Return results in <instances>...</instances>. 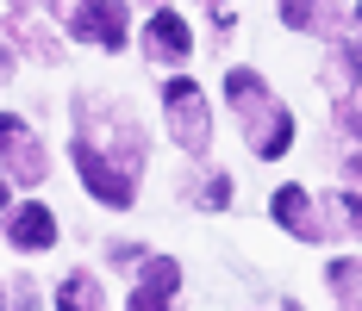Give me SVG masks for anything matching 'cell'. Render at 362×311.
<instances>
[{
  "instance_id": "1",
  "label": "cell",
  "mask_w": 362,
  "mask_h": 311,
  "mask_svg": "<svg viewBox=\"0 0 362 311\" xmlns=\"http://www.w3.org/2000/svg\"><path fill=\"white\" fill-rule=\"evenodd\" d=\"M225 94H231V100H238V112H244V131H250V150H256V156H281V150L293 143V118L269 100L262 75L231 69V75H225Z\"/></svg>"
},
{
  "instance_id": "2",
  "label": "cell",
  "mask_w": 362,
  "mask_h": 311,
  "mask_svg": "<svg viewBox=\"0 0 362 311\" xmlns=\"http://www.w3.org/2000/svg\"><path fill=\"white\" fill-rule=\"evenodd\" d=\"M75 174L88 181V193L100 206H132V193H138V169L132 162H119V156H107V150H94L81 138H75Z\"/></svg>"
},
{
  "instance_id": "3",
  "label": "cell",
  "mask_w": 362,
  "mask_h": 311,
  "mask_svg": "<svg viewBox=\"0 0 362 311\" xmlns=\"http://www.w3.org/2000/svg\"><path fill=\"white\" fill-rule=\"evenodd\" d=\"M169 131H175V143L181 150H206V138H213V118H206V100H200V87L194 81H169Z\"/></svg>"
},
{
  "instance_id": "4",
  "label": "cell",
  "mask_w": 362,
  "mask_h": 311,
  "mask_svg": "<svg viewBox=\"0 0 362 311\" xmlns=\"http://www.w3.org/2000/svg\"><path fill=\"white\" fill-rule=\"evenodd\" d=\"M75 37H94L100 50H119L125 44V0H81L69 13Z\"/></svg>"
},
{
  "instance_id": "5",
  "label": "cell",
  "mask_w": 362,
  "mask_h": 311,
  "mask_svg": "<svg viewBox=\"0 0 362 311\" xmlns=\"http://www.w3.org/2000/svg\"><path fill=\"white\" fill-rule=\"evenodd\" d=\"M0 150H6V169L19 174V181H37L44 174V150H37V138L19 118H0Z\"/></svg>"
},
{
  "instance_id": "6",
  "label": "cell",
  "mask_w": 362,
  "mask_h": 311,
  "mask_svg": "<svg viewBox=\"0 0 362 311\" xmlns=\"http://www.w3.org/2000/svg\"><path fill=\"white\" fill-rule=\"evenodd\" d=\"M181 286V268L175 262H144V280L132 286V311H169V293Z\"/></svg>"
},
{
  "instance_id": "7",
  "label": "cell",
  "mask_w": 362,
  "mask_h": 311,
  "mask_svg": "<svg viewBox=\"0 0 362 311\" xmlns=\"http://www.w3.org/2000/svg\"><path fill=\"white\" fill-rule=\"evenodd\" d=\"M275 224H288L293 237H306V243L325 237V218L313 212V200H306L300 187H281V193H275Z\"/></svg>"
},
{
  "instance_id": "8",
  "label": "cell",
  "mask_w": 362,
  "mask_h": 311,
  "mask_svg": "<svg viewBox=\"0 0 362 311\" xmlns=\"http://www.w3.org/2000/svg\"><path fill=\"white\" fill-rule=\"evenodd\" d=\"M144 50L156 63H181L187 56V25H181V13H156L144 25Z\"/></svg>"
},
{
  "instance_id": "9",
  "label": "cell",
  "mask_w": 362,
  "mask_h": 311,
  "mask_svg": "<svg viewBox=\"0 0 362 311\" xmlns=\"http://www.w3.org/2000/svg\"><path fill=\"white\" fill-rule=\"evenodd\" d=\"M6 231H13V243H19V249H50V243H57V218L32 200V206H19L13 218H6Z\"/></svg>"
},
{
  "instance_id": "10",
  "label": "cell",
  "mask_w": 362,
  "mask_h": 311,
  "mask_svg": "<svg viewBox=\"0 0 362 311\" xmlns=\"http://www.w3.org/2000/svg\"><path fill=\"white\" fill-rule=\"evenodd\" d=\"M325 81H331V94H350L362 81V50L356 44H337V56L325 63Z\"/></svg>"
},
{
  "instance_id": "11",
  "label": "cell",
  "mask_w": 362,
  "mask_h": 311,
  "mask_svg": "<svg viewBox=\"0 0 362 311\" xmlns=\"http://www.w3.org/2000/svg\"><path fill=\"white\" fill-rule=\"evenodd\" d=\"M281 19L293 32H325L331 25V0H281Z\"/></svg>"
},
{
  "instance_id": "12",
  "label": "cell",
  "mask_w": 362,
  "mask_h": 311,
  "mask_svg": "<svg viewBox=\"0 0 362 311\" xmlns=\"http://www.w3.org/2000/svg\"><path fill=\"white\" fill-rule=\"evenodd\" d=\"M57 305H63V311H100V286H94L88 274H69V280H63V299H57Z\"/></svg>"
},
{
  "instance_id": "13",
  "label": "cell",
  "mask_w": 362,
  "mask_h": 311,
  "mask_svg": "<svg viewBox=\"0 0 362 311\" xmlns=\"http://www.w3.org/2000/svg\"><path fill=\"white\" fill-rule=\"evenodd\" d=\"M331 286L344 293V311H362V262H337L331 268Z\"/></svg>"
},
{
  "instance_id": "14",
  "label": "cell",
  "mask_w": 362,
  "mask_h": 311,
  "mask_svg": "<svg viewBox=\"0 0 362 311\" xmlns=\"http://www.w3.org/2000/svg\"><path fill=\"white\" fill-rule=\"evenodd\" d=\"M200 193H206L200 206H225V200H231V181H225V174H206V187H200Z\"/></svg>"
},
{
  "instance_id": "15",
  "label": "cell",
  "mask_w": 362,
  "mask_h": 311,
  "mask_svg": "<svg viewBox=\"0 0 362 311\" xmlns=\"http://www.w3.org/2000/svg\"><path fill=\"white\" fill-rule=\"evenodd\" d=\"M344 218H350V231L362 237V193H350V200H344Z\"/></svg>"
},
{
  "instance_id": "16",
  "label": "cell",
  "mask_w": 362,
  "mask_h": 311,
  "mask_svg": "<svg viewBox=\"0 0 362 311\" xmlns=\"http://www.w3.org/2000/svg\"><path fill=\"white\" fill-rule=\"evenodd\" d=\"M344 181H350V193H362V156H350V162H344Z\"/></svg>"
},
{
  "instance_id": "17",
  "label": "cell",
  "mask_w": 362,
  "mask_h": 311,
  "mask_svg": "<svg viewBox=\"0 0 362 311\" xmlns=\"http://www.w3.org/2000/svg\"><path fill=\"white\" fill-rule=\"evenodd\" d=\"M0 206H6V187H0Z\"/></svg>"
},
{
  "instance_id": "18",
  "label": "cell",
  "mask_w": 362,
  "mask_h": 311,
  "mask_svg": "<svg viewBox=\"0 0 362 311\" xmlns=\"http://www.w3.org/2000/svg\"><path fill=\"white\" fill-rule=\"evenodd\" d=\"M356 25H362V6H356Z\"/></svg>"
}]
</instances>
